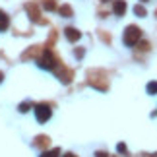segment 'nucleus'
<instances>
[{"label":"nucleus","instance_id":"nucleus-1","mask_svg":"<svg viewBox=\"0 0 157 157\" xmlns=\"http://www.w3.org/2000/svg\"><path fill=\"white\" fill-rule=\"evenodd\" d=\"M140 39H142V31H140L138 25H128V27H126L124 37H122V43L126 47H136Z\"/></svg>","mask_w":157,"mask_h":157},{"label":"nucleus","instance_id":"nucleus-2","mask_svg":"<svg viewBox=\"0 0 157 157\" xmlns=\"http://www.w3.org/2000/svg\"><path fill=\"white\" fill-rule=\"evenodd\" d=\"M33 111H35V118H37V122H39V124L49 122L51 117H52V109L47 105V103H39V105H35V107H33Z\"/></svg>","mask_w":157,"mask_h":157},{"label":"nucleus","instance_id":"nucleus-3","mask_svg":"<svg viewBox=\"0 0 157 157\" xmlns=\"http://www.w3.org/2000/svg\"><path fill=\"white\" fill-rule=\"evenodd\" d=\"M37 66H39V68H43V70H54L58 66V60H56V56H54L49 49H47L43 52V56L37 58Z\"/></svg>","mask_w":157,"mask_h":157},{"label":"nucleus","instance_id":"nucleus-4","mask_svg":"<svg viewBox=\"0 0 157 157\" xmlns=\"http://www.w3.org/2000/svg\"><path fill=\"white\" fill-rule=\"evenodd\" d=\"M52 72L56 74V78H58V80L62 82V83H70V82H72V76H74L70 70H66L62 64H58V66H56V68H54Z\"/></svg>","mask_w":157,"mask_h":157},{"label":"nucleus","instance_id":"nucleus-5","mask_svg":"<svg viewBox=\"0 0 157 157\" xmlns=\"http://www.w3.org/2000/svg\"><path fill=\"white\" fill-rule=\"evenodd\" d=\"M64 35H66V39H68L70 43H76V41L82 39V33L78 31L76 27H66V29H64Z\"/></svg>","mask_w":157,"mask_h":157},{"label":"nucleus","instance_id":"nucleus-6","mask_svg":"<svg viewBox=\"0 0 157 157\" xmlns=\"http://www.w3.org/2000/svg\"><path fill=\"white\" fill-rule=\"evenodd\" d=\"M113 10H114V14H117L118 17H122L124 12H126V2H124V0H114Z\"/></svg>","mask_w":157,"mask_h":157},{"label":"nucleus","instance_id":"nucleus-7","mask_svg":"<svg viewBox=\"0 0 157 157\" xmlns=\"http://www.w3.org/2000/svg\"><path fill=\"white\" fill-rule=\"evenodd\" d=\"M25 10L29 12V17H31L33 21H41V23H43V20H39V8H37L35 4H27Z\"/></svg>","mask_w":157,"mask_h":157},{"label":"nucleus","instance_id":"nucleus-8","mask_svg":"<svg viewBox=\"0 0 157 157\" xmlns=\"http://www.w3.org/2000/svg\"><path fill=\"white\" fill-rule=\"evenodd\" d=\"M58 14L62 17H72V16H74V10H72V6L62 4V6H58Z\"/></svg>","mask_w":157,"mask_h":157},{"label":"nucleus","instance_id":"nucleus-9","mask_svg":"<svg viewBox=\"0 0 157 157\" xmlns=\"http://www.w3.org/2000/svg\"><path fill=\"white\" fill-rule=\"evenodd\" d=\"M8 25H10L8 14H6L4 10H0V31H6V29H8Z\"/></svg>","mask_w":157,"mask_h":157},{"label":"nucleus","instance_id":"nucleus-10","mask_svg":"<svg viewBox=\"0 0 157 157\" xmlns=\"http://www.w3.org/2000/svg\"><path fill=\"white\" fill-rule=\"evenodd\" d=\"M33 146L35 147H41V149L47 147V146H49V138H47V136H37V138H35V142H33Z\"/></svg>","mask_w":157,"mask_h":157},{"label":"nucleus","instance_id":"nucleus-11","mask_svg":"<svg viewBox=\"0 0 157 157\" xmlns=\"http://www.w3.org/2000/svg\"><path fill=\"white\" fill-rule=\"evenodd\" d=\"M60 155V149L58 147H52V149H47V151H43L39 157H58Z\"/></svg>","mask_w":157,"mask_h":157},{"label":"nucleus","instance_id":"nucleus-12","mask_svg":"<svg viewBox=\"0 0 157 157\" xmlns=\"http://www.w3.org/2000/svg\"><path fill=\"white\" fill-rule=\"evenodd\" d=\"M43 8L47 12H54L56 10V2H54V0H43Z\"/></svg>","mask_w":157,"mask_h":157},{"label":"nucleus","instance_id":"nucleus-13","mask_svg":"<svg viewBox=\"0 0 157 157\" xmlns=\"http://www.w3.org/2000/svg\"><path fill=\"white\" fill-rule=\"evenodd\" d=\"M134 14H136L138 17H146V8H144V6H140V4H136V6H134Z\"/></svg>","mask_w":157,"mask_h":157},{"label":"nucleus","instance_id":"nucleus-14","mask_svg":"<svg viewBox=\"0 0 157 157\" xmlns=\"http://www.w3.org/2000/svg\"><path fill=\"white\" fill-rule=\"evenodd\" d=\"M146 89H147L149 95H157V82H149L146 86Z\"/></svg>","mask_w":157,"mask_h":157},{"label":"nucleus","instance_id":"nucleus-15","mask_svg":"<svg viewBox=\"0 0 157 157\" xmlns=\"http://www.w3.org/2000/svg\"><path fill=\"white\" fill-rule=\"evenodd\" d=\"M29 109H31V103H29V101H25V103H20V105H17V111H20V113H27Z\"/></svg>","mask_w":157,"mask_h":157},{"label":"nucleus","instance_id":"nucleus-16","mask_svg":"<svg viewBox=\"0 0 157 157\" xmlns=\"http://www.w3.org/2000/svg\"><path fill=\"white\" fill-rule=\"evenodd\" d=\"M83 54H86V49H83V47H78V49L74 51V56L80 60V58H83Z\"/></svg>","mask_w":157,"mask_h":157},{"label":"nucleus","instance_id":"nucleus-17","mask_svg":"<svg viewBox=\"0 0 157 157\" xmlns=\"http://www.w3.org/2000/svg\"><path fill=\"white\" fill-rule=\"evenodd\" d=\"M140 49L142 51H147L149 49V43H147V41H142V43H140Z\"/></svg>","mask_w":157,"mask_h":157},{"label":"nucleus","instance_id":"nucleus-18","mask_svg":"<svg viewBox=\"0 0 157 157\" xmlns=\"http://www.w3.org/2000/svg\"><path fill=\"white\" fill-rule=\"evenodd\" d=\"M117 151L124 153V151H126V146H124V144H118V146H117Z\"/></svg>","mask_w":157,"mask_h":157},{"label":"nucleus","instance_id":"nucleus-19","mask_svg":"<svg viewBox=\"0 0 157 157\" xmlns=\"http://www.w3.org/2000/svg\"><path fill=\"white\" fill-rule=\"evenodd\" d=\"M95 157H111V155H109L107 151H97V153H95Z\"/></svg>","mask_w":157,"mask_h":157},{"label":"nucleus","instance_id":"nucleus-20","mask_svg":"<svg viewBox=\"0 0 157 157\" xmlns=\"http://www.w3.org/2000/svg\"><path fill=\"white\" fill-rule=\"evenodd\" d=\"M62 157H78V155H76V153H72V151H68V153H64Z\"/></svg>","mask_w":157,"mask_h":157},{"label":"nucleus","instance_id":"nucleus-21","mask_svg":"<svg viewBox=\"0 0 157 157\" xmlns=\"http://www.w3.org/2000/svg\"><path fill=\"white\" fill-rule=\"evenodd\" d=\"M2 82H4V72L0 70V83H2Z\"/></svg>","mask_w":157,"mask_h":157},{"label":"nucleus","instance_id":"nucleus-22","mask_svg":"<svg viewBox=\"0 0 157 157\" xmlns=\"http://www.w3.org/2000/svg\"><path fill=\"white\" fill-rule=\"evenodd\" d=\"M101 2H111V0H101Z\"/></svg>","mask_w":157,"mask_h":157},{"label":"nucleus","instance_id":"nucleus-23","mask_svg":"<svg viewBox=\"0 0 157 157\" xmlns=\"http://www.w3.org/2000/svg\"><path fill=\"white\" fill-rule=\"evenodd\" d=\"M142 2H147V0H142Z\"/></svg>","mask_w":157,"mask_h":157},{"label":"nucleus","instance_id":"nucleus-24","mask_svg":"<svg viewBox=\"0 0 157 157\" xmlns=\"http://www.w3.org/2000/svg\"><path fill=\"white\" fill-rule=\"evenodd\" d=\"M155 16H157V10H155Z\"/></svg>","mask_w":157,"mask_h":157}]
</instances>
